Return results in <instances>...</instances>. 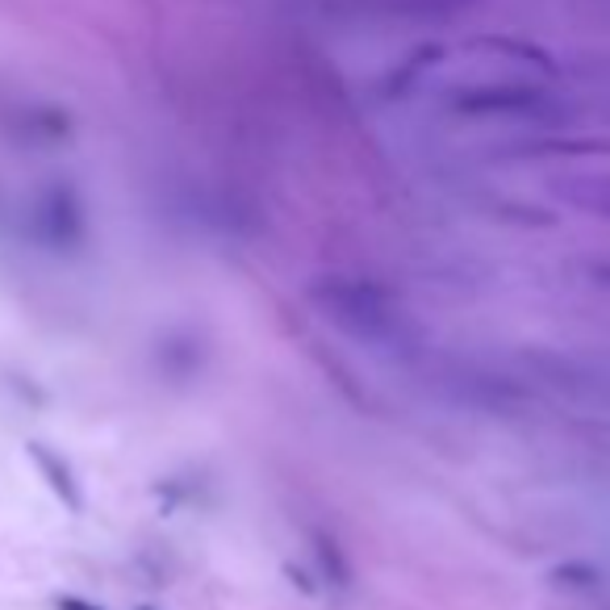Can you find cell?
Returning <instances> with one entry per match:
<instances>
[{
    "label": "cell",
    "mask_w": 610,
    "mask_h": 610,
    "mask_svg": "<svg viewBox=\"0 0 610 610\" xmlns=\"http://www.w3.org/2000/svg\"><path fill=\"white\" fill-rule=\"evenodd\" d=\"M594 276H598V281H602V285L610 289V264L607 267H594Z\"/></svg>",
    "instance_id": "9"
},
{
    "label": "cell",
    "mask_w": 610,
    "mask_h": 610,
    "mask_svg": "<svg viewBox=\"0 0 610 610\" xmlns=\"http://www.w3.org/2000/svg\"><path fill=\"white\" fill-rule=\"evenodd\" d=\"M29 456H34V464L47 473V481H51V489L63 498V502L72 506V510H80L84 498H80V489H76V477H72V469L54 456V451H47V444H29Z\"/></svg>",
    "instance_id": "4"
},
{
    "label": "cell",
    "mask_w": 610,
    "mask_h": 610,
    "mask_svg": "<svg viewBox=\"0 0 610 610\" xmlns=\"http://www.w3.org/2000/svg\"><path fill=\"white\" fill-rule=\"evenodd\" d=\"M314 552H319V560H322V569L335 577L339 585H347L351 582V569H347V560H344V552H339V544L335 539H326V535H314Z\"/></svg>",
    "instance_id": "6"
},
{
    "label": "cell",
    "mask_w": 610,
    "mask_h": 610,
    "mask_svg": "<svg viewBox=\"0 0 610 610\" xmlns=\"http://www.w3.org/2000/svg\"><path fill=\"white\" fill-rule=\"evenodd\" d=\"M552 582L569 585V589H589V585H598V569L589 560H569V564L552 569Z\"/></svg>",
    "instance_id": "7"
},
{
    "label": "cell",
    "mask_w": 610,
    "mask_h": 610,
    "mask_svg": "<svg viewBox=\"0 0 610 610\" xmlns=\"http://www.w3.org/2000/svg\"><path fill=\"white\" fill-rule=\"evenodd\" d=\"M456 105L464 113H523L539 105V92L535 88H473V92H460Z\"/></svg>",
    "instance_id": "3"
},
{
    "label": "cell",
    "mask_w": 610,
    "mask_h": 610,
    "mask_svg": "<svg viewBox=\"0 0 610 610\" xmlns=\"http://www.w3.org/2000/svg\"><path fill=\"white\" fill-rule=\"evenodd\" d=\"M54 610H105V607H92V602H84L76 594H63V598H54Z\"/></svg>",
    "instance_id": "8"
},
{
    "label": "cell",
    "mask_w": 610,
    "mask_h": 610,
    "mask_svg": "<svg viewBox=\"0 0 610 610\" xmlns=\"http://www.w3.org/2000/svg\"><path fill=\"white\" fill-rule=\"evenodd\" d=\"M26 231H29V239L38 242L42 251H51V256H72V251H80L88 231H84V210H80V201H76V192L63 185L42 188V192L34 197V206H29Z\"/></svg>",
    "instance_id": "2"
},
{
    "label": "cell",
    "mask_w": 610,
    "mask_h": 610,
    "mask_svg": "<svg viewBox=\"0 0 610 610\" xmlns=\"http://www.w3.org/2000/svg\"><path fill=\"white\" fill-rule=\"evenodd\" d=\"M138 610H151V607H138Z\"/></svg>",
    "instance_id": "10"
},
{
    "label": "cell",
    "mask_w": 610,
    "mask_h": 610,
    "mask_svg": "<svg viewBox=\"0 0 610 610\" xmlns=\"http://www.w3.org/2000/svg\"><path fill=\"white\" fill-rule=\"evenodd\" d=\"M310 301L322 310V319L335 322L356 344L389 351V347H406V339H410V322L401 314L398 297L385 285H376V281L322 276V281L310 285Z\"/></svg>",
    "instance_id": "1"
},
{
    "label": "cell",
    "mask_w": 610,
    "mask_h": 610,
    "mask_svg": "<svg viewBox=\"0 0 610 610\" xmlns=\"http://www.w3.org/2000/svg\"><path fill=\"white\" fill-rule=\"evenodd\" d=\"M564 197L598 217H610V176H589L582 185H564Z\"/></svg>",
    "instance_id": "5"
}]
</instances>
